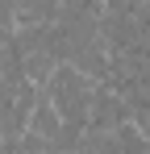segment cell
Returning <instances> with one entry per match:
<instances>
[{
    "label": "cell",
    "instance_id": "cell-1",
    "mask_svg": "<svg viewBox=\"0 0 150 154\" xmlns=\"http://www.w3.org/2000/svg\"><path fill=\"white\" fill-rule=\"evenodd\" d=\"M92 92H96V79H88L83 71H75L67 63H58L46 79V96L50 108L58 112V121L71 129L75 137H83V129H88V104H92Z\"/></svg>",
    "mask_w": 150,
    "mask_h": 154
}]
</instances>
